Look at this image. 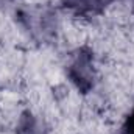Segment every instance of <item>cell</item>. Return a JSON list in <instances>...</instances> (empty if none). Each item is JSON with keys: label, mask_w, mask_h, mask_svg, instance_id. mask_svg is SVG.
Here are the masks:
<instances>
[{"label": "cell", "mask_w": 134, "mask_h": 134, "mask_svg": "<svg viewBox=\"0 0 134 134\" xmlns=\"http://www.w3.org/2000/svg\"><path fill=\"white\" fill-rule=\"evenodd\" d=\"M126 134H134V114L128 119V126H126Z\"/></svg>", "instance_id": "obj_1"}]
</instances>
